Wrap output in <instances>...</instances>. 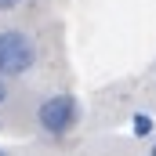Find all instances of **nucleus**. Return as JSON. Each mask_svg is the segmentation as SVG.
Segmentation results:
<instances>
[{
  "instance_id": "1",
  "label": "nucleus",
  "mask_w": 156,
  "mask_h": 156,
  "mask_svg": "<svg viewBox=\"0 0 156 156\" xmlns=\"http://www.w3.org/2000/svg\"><path fill=\"white\" fill-rule=\"evenodd\" d=\"M37 131L44 138H51V142H62V138H69L73 131L80 127V120H83V105H80L76 94H69V91H55V94H47L44 102L37 105Z\"/></svg>"
},
{
  "instance_id": "2",
  "label": "nucleus",
  "mask_w": 156,
  "mask_h": 156,
  "mask_svg": "<svg viewBox=\"0 0 156 156\" xmlns=\"http://www.w3.org/2000/svg\"><path fill=\"white\" fill-rule=\"evenodd\" d=\"M37 62H40V47L29 29H18V26L0 29V76L4 80L29 76L37 69Z\"/></svg>"
},
{
  "instance_id": "3",
  "label": "nucleus",
  "mask_w": 156,
  "mask_h": 156,
  "mask_svg": "<svg viewBox=\"0 0 156 156\" xmlns=\"http://www.w3.org/2000/svg\"><path fill=\"white\" fill-rule=\"evenodd\" d=\"M153 131H156L153 113H131V134H134V138H149Z\"/></svg>"
},
{
  "instance_id": "4",
  "label": "nucleus",
  "mask_w": 156,
  "mask_h": 156,
  "mask_svg": "<svg viewBox=\"0 0 156 156\" xmlns=\"http://www.w3.org/2000/svg\"><path fill=\"white\" fill-rule=\"evenodd\" d=\"M26 0H0V15H7V11H15V7H22Z\"/></svg>"
},
{
  "instance_id": "5",
  "label": "nucleus",
  "mask_w": 156,
  "mask_h": 156,
  "mask_svg": "<svg viewBox=\"0 0 156 156\" xmlns=\"http://www.w3.org/2000/svg\"><path fill=\"white\" fill-rule=\"evenodd\" d=\"M7 98H11V91H7V80L0 76V109H4V105H7Z\"/></svg>"
},
{
  "instance_id": "6",
  "label": "nucleus",
  "mask_w": 156,
  "mask_h": 156,
  "mask_svg": "<svg viewBox=\"0 0 156 156\" xmlns=\"http://www.w3.org/2000/svg\"><path fill=\"white\" fill-rule=\"evenodd\" d=\"M0 156H11V153H7V149H4V145H0Z\"/></svg>"
},
{
  "instance_id": "7",
  "label": "nucleus",
  "mask_w": 156,
  "mask_h": 156,
  "mask_svg": "<svg viewBox=\"0 0 156 156\" xmlns=\"http://www.w3.org/2000/svg\"><path fill=\"white\" fill-rule=\"evenodd\" d=\"M149 156H156V142H153V149H149Z\"/></svg>"
}]
</instances>
